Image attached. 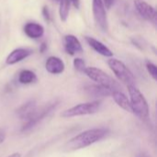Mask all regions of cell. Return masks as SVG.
<instances>
[{"label":"cell","instance_id":"cell-24","mask_svg":"<svg viewBox=\"0 0 157 157\" xmlns=\"http://www.w3.org/2000/svg\"><path fill=\"white\" fill-rule=\"evenodd\" d=\"M70 3H72L76 8H79V6H80V0H68Z\"/></svg>","mask_w":157,"mask_h":157},{"label":"cell","instance_id":"cell-23","mask_svg":"<svg viewBox=\"0 0 157 157\" xmlns=\"http://www.w3.org/2000/svg\"><path fill=\"white\" fill-rule=\"evenodd\" d=\"M6 140V132L4 130H0V144H2Z\"/></svg>","mask_w":157,"mask_h":157},{"label":"cell","instance_id":"cell-4","mask_svg":"<svg viewBox=\"0 0 157 157\" xmlns=\"http://www.w3.org/2000/svg\"><path fill=\"white\" fill-rule=\"evenodd\" d=\"M100 107H101V101L98 100L88 102V103H83L64 110L63 112H62L61 117L69 118H75L80 116L93 115L98 112Z\"/></svg>","mask_w":157,"mask_h":157},{"label":"cell","instance_id":"cell-19","mask_svg":"<svg viewBox=\"0 0 157 157\" xmlns=\"http://www.w3.org/2000/svg\"><path fill=\"white\" fill-rule=\"evenodd\" d=\"M146 69L148 71V73L150 74V76L155 80H157V68L156 66L152 63V62H146Z\"/></svg>","mask_w":157,"mask_h":157},{"label":"cell","instance_id":"cell-2","mask_svg":"<svg viewBox=\"0 0 157 157\" xmlns=\"http://www.w3.org/2000/svg\"><path fill=\"white\" fill-rule=\"evenodd\" d=\"M127 88L132 113L142 119H146L149 117V105L145 97L135 85H128Z\"/></svg>","mask_w":157,"mask_h":157},{"label":"cell","instance_id":"cell-1","mask_svg":"<svg viewBox=\"0 0 157 157\" xmlns=\"http://www.w3.org/2000/svg\"><path fill=\"white\" fill-rule=\"evenodd\" d=\"M109 133L108 129H92L87 130L79 133L78 135L72 138L69 142H67L63 147V150L66 152H73L86 148L102 139L106 138Z\"/></svg>","mask_w":157,"mask_h":157},{"label":"cell","instance_id":"cell-21","mask_svg":"<svg viewBox=\"0 0 157 157\" xmlns=\"http://www.w3.org/2000/svg\"><path fill=\"white\" fill-rule=\"evenodd\" d=\"M41 13H42V15H43L45 20L50 21V19H51V14H50L49 8H48L47 6H43V8H42V10H41Z\"/></svg>","mask_w":157,"mask_h":157},{"label":"cell","instance_id":"cell-22","mask_svg":"<svg viewBox=\"0 0 157 157\" xmlns=\"http://www.w3.org/2000/svg\"><path fill=\"white\" fill-rule=\"evenodd\" d=\"M102 2L106 8H110L114 4V0H102Z\"/></svg>","mask_w":157,"mask_h":157},{"label":"cell","instance_id":"cell-27","mask_svg":"<svg viewBox=\"0 0 157 157\" xmlns=\"http://www.w3.org/2000/svg\"><path fill=\"white\" fill-rule=\"evenodd\" d=\"M137 157H149L146 154H144V153H140L138 155H137Z\"/></svg>","mask_w":157,"mask_h":157},{"label":"cell","instance_id":"cell-28","mask_svg":"<svg viewBox=\"0 0 157 157\" xmlns=\"http://www.w3.org/2000/svg\"><path fill=\"white\" fill-rule=\"evenodd\" d=\"M54 1H56V2H59V0H54Z\"/></svg>","mask_w":157,"mask_h":157},{"label":"cell","instance_id":"cell-10","mask_svg":"<svg viewBox=\"0 0 157 157\" xmlns=\"http://www.w3.org/2000/svg\"><path fill=\"white\" fill-rule=\"evenodd\" d=\"M33 53V51L29 48H17L15 50H13L7 56L6 59V63L7 65H15L20 61H22L23 59L27 58L28 56H29L31 54Z\"/></svg>","mask_w":157,"mask_h":157},{"label":"cell","instance_id":"cell-12","mask_svg":"<svg viewBox=\"0 0 157 157\" xmlns=\"http://www.w3.org/2000/svg\"><path fill=\"white\" fill-rule=\"evenodd\" d=\"M85 40L88 43V45L90 47H92L99 55H101L103 56H107V57H111L113 56L112 51L108 46H106L103 43H101L100 41L95 39L94 37L86 36L85 37Z\"/></svg>","mask_w":157,"mask_h":157},{"label":"cell","instance_id":"cell-11","mask_svg":"<svg viewBox=\"0 0 157 157\" xmlns=\"http://www.w3.org/2000/svg\"><path fill=\"white\" fill-rule=\"evenodd\" d=\"M45 68L49 73L58 75L64 71L65 65L61 58L57 56H50L45 62Z\"/></svg>","mask_w":157,"mask_h":157},{"label":"cell","instance_id":"cell-16","mask_svg":"<svg viewBox=\"0 0 157 157\" xmlns=\"http://www.w3.org/2000/svg\"><path fill=\"white\" fill-rule=\"evenodd\" d=\"M25 34L31 39H39L44 34V28L36 22H28L24 26Z\"/></svg>","mask_w":157,"mask_h":157},{"label":"cell","instance_id":"cell-8","mask_svg":"<svg viewBox=\"0 0 157 157\" xmlns=\"http://www.w3.org/2000/svg\"><path fill=\"white\" fill-rule=\"evenodd\" d=\"M134 6L141 17L152 22L154 25H156L157 14L154 6L143 0H134Z\"/></svg>","mask_w":157,"mask_h":157},{"label":"cell","instance_id":"cell-13","mask_svg":"<svg viewBox=\"0 0 157 157\" xmlns=\"http://www.w3.org/2000/svg\"><path fill=\"white\" fill-rule=\"evenodd\" d=\"M36 111H37V104L34 100H30L23 104L20 107L17 108V115L20 119L27 121L34 115Z\"/></svg>","mask_w":157,"mask_h":157},{"label":"cell","instance_id":"cell-9","mask_svg":"<svg viewBox=\"0 0 157 157\" xmlns=\"http://www.w3.org/2000/svg\"><path fill=\"white\" fill-rule=\"evenodd\" d=\"M64 49L70 56L80 54L83 52V47L80 41L73 34H67L64 36Z\"/></svg>","mask_w":157,"mask_h":157},{"label":"cell","instance_id":"cell-18","mask_svg":"<svg viewBox=\"0 0 157 157\" xmlns=\"http://www.w3.org/2000/svg\"><path fill=\"white\" fill-rule=\"evenodd\" d=\"M60 2V8H59V15L62 21H66L69 14V7L70 2L68 0H59Z\"/></svg>","mask_w":157,"mask_h":157},{"label":"cell","instance_id":"cell-15","mask_svg":"<svg viewBox=\"0 0 157 157\" xmlns=\"http://www.w3.org/2000/svg\"><path fill=\"white\" fill-rule=\"evenodd\" d=\"M113 100L115 101V103L123 110L132 113V105H131V102L129 100V98L120 90H115L111 92V95H110Z\"/></svg>","mask_w":157,"mask_h":157},{"label":"cell","instance_id":"cell-26","mask_svg":"<svg viewBox=\"0 0 157 157\" xmlns=\"http://www.w3.org/2000/svg\"><path fill=\"white\" fill-rule=\"evenodd\" d=\"M7 157H21V155H20L19 153H14V154L8 155Z\"/></svg>","mask_w":157,"mask_h":157},{"label":"cell","instance_id":"cell-7","mask_svg":"<svg viewBox=\"0 0 157 157\" xmlns=\"http://www.w3.org/2000/svg\"><path fill=\"white\" fill-rule=\"evenodd\" d=\"M92 11L97 26L103 31H108L109 23L106 7L102 0H92Z\"/></svg>","mask_w":157,"mask_h":157},{"label":"cell","instance_id":"cell-20","mask_svg":"<svg viewBox=\"0 0 157 157\" xmlns=\"http://www.w3.org/2000/svg\"><path fill=\"white\" fill-rule=\"evenodd\" d=\"M74 67L76 70L80 71V72H84L86 66V63L85 61L82 59V58H75L74 60Z\"/></svg>","mask_w":157,"mask_h":157},{"label":"cell","instance_id":"cell-25","mask_svg":"<svg viewBox=\"0 0 157 157\" xmlns=\"http://www.w3.org/2000/svg\"><path fill=\"white\" fill-rule=\"evenodd\" d=\"M47 48V44L45 43H41V45H40V53H43L44 51H45V49Z\"/></svg>","mask_w":157,"mask_h":157},{"label":"cell","instance_id":"cell-5","mask_svg":"<svg viewBox=\"0 0 157 157\" xmlns=\"http://www.w3.org/2000/svg\"><path fill=\"white\" fill-rule=\"evenodd\" d=\"M108 65L120 80V81L128 85H135V79L132 71L127 68V66L119 59L111 58L108 61Z\"/></svg>","mask_w":157,"mask_h":157},{"label":"cell","instance_id":"cell-17","mask_svg":"<svg viewBox=\"0 0 157 157\" xmlns=\"http://www.w3.org/2000/svg\"><path fill=\"white\" fill-rule=\"evenodd\" d=\"M37 81L36 74L29 69H23L18 74V82L21 84H31Z\"/></svg>","mask_w":157,"mask_h":157},{"label":"cell","instance_id":"cell-6","mask_svg":"<svg viewBox=\"0 0 157 157\" xmlns=\"http://www.w3.org/2000/svg\"><path fill=\"white\" fill-rule=\"evenodd\" d=\"M57 105H58V103L53 102V103H51V104L45 105L40 110H38L37 109V111L34 113V115L29 119H28L27 121H25L24 125L21 128V130L22 131H28V130L33 129L36 125H38L45 118H47L57 107Z\"/></svg>","mask_w":157,"mask_h":157},{"label":"cell","instance_id":"cell-14","mask_svg":"<svg viewBox=\"0 0 157 157\" xmlns=\"http://www.w3.org/2000/svg\"><path fill=\"white\" fill-rule=\"evenodd\" d=\"M85 92L86 93L87 95L92 97H106V96H110L112 91L100 84H92V85H87L85 88Z\"/></svg>","mask_w":157,"mask_h":157},{"label":"cell","instance_id":"cell-3","mask_svg":"<svg viewBox=\"0 0 157 157\" xmlns=\"http://www.w3.org/2000/svg\"><path fill=\"white\" fill-rule=\"evenodd\" d=\"M84 73L92 81H96L98 84H100L104 87L110 89L111 91L121 90V85L109 74L104 72L102 69L95 67H86Z\"/></svg>","mask_w":157,"mask_h":157}]
</instances>
